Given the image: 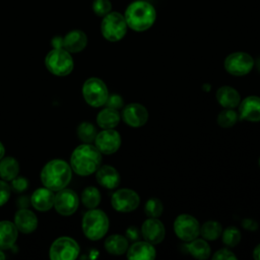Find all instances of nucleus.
<instances>
[{"label":"nucleus","mask_w":260,"mask_h":260,"mask_svg":"<svg viewBox=\"0 0 260 260\" xmlns=\"http://www.w3.org/2000/svg\"><path fill=\"white\" fill-rule=\"evenodd\" d=\"M187 250L188 252L196 259H207L210 257L211 254V248L206 240L196 238L187 244Z\"/></svg>","instance_id":"nucleus-26"},{"label":"nucleus","mask_w":260,"mask_h":260,"mask_svg":"<svg viewBox=\"0 0 260 260\" xmlns=\"http://www.w3.org/2000/svg\"><path fill=\"white\" fill-rule=\"evenodd\" d=\"M241 225L250 232H254L258 229V222L253 218H244L241 222Z\"/></svg>","instance_id":"nucleus-40"},{"label":"nucleus","mask_w":260,"mask_h":260,"mask_svg":"<svg viewBox=\"0 0 260 260\" xmlns=\"http://www.w3.org/2000/svg\"><path fill=\"white\" fill-rule=\"evenodd\" d=\"M10 192L9 185L4 180H0V206H3L9 200Z\"/></svg>","instance_id":"nucleus-38"},{"label":"nucleus","mask_w":260,"mask_h":260,"mask_svg":"<svg viewBox=\"0 0 260 260\" xmlns=\"http://www.w3.org/2000/svg\"><path fill=\"white\" fill-rule=\"evenodd\" d=\"M222 225L216 220H207L200 225V235L206 241L217 240L222 233Z\"/></svg>","instance_id":"nucleus-28"},{"label":"nucleus","mask_w":260,"mask_h":260,"mask_svg":"<svg viewBox=\"0 0 260 260\" xmlns=\"http://www.w3.org/2000/svg\"><path fill=\"white\" fill-rule=\"evenodd\" d=\"M82 95L88 106L92 108H100L105 106L109 96V90L102 79L98 77H90L86 79L82 85Z\"/></svg>","instance_id":"nucleus-7"},{"label":"nucleus","mask_w":260,"mask_h":260,"mask_svg":"<svg viewBox=\"0 0 260 260\" xmlns=\"http://www.w3.org/2000/svg\"><path fill=\"white\" fill-rule=\"evenodd\" d=\"M102 164L101 151L90 143L78 145L71 153L70 167L79 176H89L96 172Z\"/></svg>","instance_id":"nucleus-2"},{"label":"nucleus","mask_w":260,"mask_h":260,"mask_svg":"<svg viewBox=\"0 0 260 260\" xmlns=\"http://www.w3.org/2000/svg\"><path fill=\"white\" fill-rule=\"evenodd\" d=\"M82 232L90 241H99L108 233L110 221L108 215L102 210L91 208L82 217Z\"/></svg>","instance_id":"nucleus-4"},{"label":"nucleus","mask_w":260,"mask_h":260,"mask_svg":"<svg viewBox=\"0 0 260 260\" xmlns=\"http://www.w3.org/2000/svg\"><path fill=\"white\" fill-rule=\"evenodd\" d=\"M87 45V36L80 29H72L62 38V48L71 53H79Z\"/></svg>","instance_id":"nucleus-18"},{"label":"nucleus","mask_w":260,"mask_h":260,"mask_svg":"<svg viewBox=\"0 0 260 260\" xmlns=\"http://www.w3.org/2000/svg\"><path fill=\"white\" fill-rule=\"evenodd\" d=\"M239 119L248 122H260V96L249 95L239 104Z\"/></svg>","instance_id":"nucleus-16"},{"label":"nucleus","mask_w":260,"mask_h":260,"mask_svg":"<svg viewBox=\"0 0 260 260\" xmlns=\"http://www.w3.org/2000/svg\"><path fill=\"white\" fill-rule=\"evenodd\" d=\"M93 142L102 154H113L120 148L122 140L120 133L113 128L103 129L96 134Z\"/></svg>","instance_id":"nucleus-12"},{"label":"nucleus","mask_w":260,"mask_h":260,"mask_svg":"<svg viewBox=\"0 0 260 260\" xmlns=\"http://www.w3.org/2000/svg\"><path fill=\"white\" fill-rule=\"evenodd\" d=\"M121 120V114L118 110L106 107L99 112L96 123L102 129H113L117 127Z\"/></svg>","instance_id":"nucleus-25"},{"label":"nucleus","mask_w":260,"mask_h":260,"mask_svg":"<svg viewBox=\"0 0 260 260\" xmlns=\"http://www.w3.org/2000/svg\"><path fill=\"white\" fill-rule=\"evenodd\" d=\"M221 240L225 247L234 248L237 247L241 242V232L237 226H228L222 230L221 233Z\"/></svg>","instance_id":"nucleus-31"},{"label":"nucleus","mask_w":260,"mask_h":260,"mask_svg":"<svg viewBox=\"0 0 260 260\" xmlns=\"http://www.w3.org/2000/svg\"><path fill=\"white\" fill-rule=\"evenodd\" d=\"M80 252L79 245L69 237H61L53 242L49 256L52 260H74Z\"/></svg>","instance_id":"nucleus-10"},{"label":"nucleus","mask_w":260,"mask_h":260,"mask_svg":"<svg viewBox=\"0 0 260 260\" xmlns=\"http://www.w3.org/2000/svg\"><path fill=\"white\" fill-rule=\"evenodd\" d=\"M128 25L125 17L118 11H111L105 15L101 22L102 36L109 42L121 41L127 34Z\"/></svg>","instance_id":"nucleus-5"},{"label":"nucleus","mask_w":260,"mask_h":260,"mask_svg":"<svg viewBox=\"0 0 260 260\" xmlns=\"http://www.w3.org/2000/svg\"><path fill=\"white\" fill-rule=\"evenodd\" d=\"M4 153H5V148H4L3 144L0 142V159L4 156Z\"/></svg>","instance_id":"nucleus-42"},{"label":"nucleus","mask_w":260,"mask_h":260,"mask_svg":"<svg viewBox=\"0 0 260 260\" xmlns=\"http://www.w3.org/2000/svg\"><path fill=\"white\" fill-rule=\"evenodd\" d=\"M255 65L257 67V70L260 72V57L255 61Z\"/></svg>","instance_id":"nucleus-43"},{"label":"nucleus","mask_w":260,"mask_h":260,"mask_svg":"<svg viewBox=\"0 0 260 260\" xmlns=\"http://www.w3.org/2000/svg\"><path fill=\"white\" fill-rule=\"evenodd\" d=\"M238 120H240L239 114L235 111V109H223L221 112H219L216 118L217 124L222 128L233 127Z\"/></svg>","instance_id":"nucleus-32"},{"label":"nucleus","mask_w":260,"mask_h":260,"mask_svg":"<svg viewBox=\"0 0 260 260\" xmlns=\"http://www.w3.org/2000/svg\"><path fill=\"white\" fill-rule=\"evenodd\" d=\"M252 255L255 260H260V243L254 248Z\"/></svg>","instance_id":"nucleus-41"},{"label":"nucleus","mask_w":260,"mask_h":260,"mask_svg":"<svg viewBox=\"0 0 260 260\" xmlns=\"http://www.w3.org/2000/svg\"><path fill=\"white\" fill-rule=\"evenodd\" d=\"M45 65L53 75L66 76L72 72L74 61L70 53L65 49L54 48L46 55Z\"/></svg>","instance_id":"nucleus-6"},{"label":"nucleus","mask_w":260,"mask_h":260,"mask_svg":"<svg viewBox=\"0 0 260 260\" xmlns=\"http://www.w3.org/2000/svg\"><path fill=\"white\" fill-rule=\"evenodd\" d=\"M95 179L99 185L106 189H116L121 182L119 172L112 166H101L95 172Z\"/></svg>","instance_id":"nucleus-19"},{"label":"nucleus","mask_w":260,"mask_h":260,"mask_svg":"<svg viewBox=\"0 0 260 260\" xmlns=\"http://www.w3.org/2000/svg\"><path fill=\"white\" fill-rule=\"evenodd\" d=\"M126 257L129 260H153L156 257V250L154 245L147 241L138 240L128 247Z\"/></svg>","instance_id":"nucleus-17"},{"label":"nucleus","mask_w":260,"mask_h":260,"mask_svg":"<svg viewBox=\"0 0 260 260\" xmlns=\"http://www.w3.org/2000/svg\"><path fill=\"white\" fill-rule=\"evenodd\" d=\"M141 236L143 240L152 245L160 244L166 237L164 223L156 217H148L141 224Z\"/></svg>","instance_id":"nucleus-15"},{"label":"nucleus","mask_w":260,"mask_h":260,"mask_svg":"<svg viewBox=\"0 0 260 260\" xmlns=\"http://www.w3.org/2000/svg\"><path fill=\"white\" fill-rule=\"evenodd\" d=\"M91 8L95 15L104 17L112 11V2L110 0H93Z\"/></svg>","instance_id":"nucleus-34"},{"label":"nucleus","mask_w":260,"mask_h":260,"mask_svg":"<svg viewBox=\"0 0 260 260\" xmlns=\"http://www.w3.org/2000/svg\"><path fill=\"white\" fill-rule=\"evenodd\" d=\"M258 165H259V167H260V157H259V159H258Z\"/></svg>","instance_id":"nucleus-45"},{"label":"nucleus","mask_w":260,"mask_h":260,"mask_svg":"<svg viewBox=\"0 0 260 260\" xmlns=\"http://www.w3.org/2000/svg\"><path fill=\"white\" fill-rule=\"evenodd\" d=\"M72 178V169L63 159H52L48 161L41 172L42 184L52 190L59 191L67 187Z\"/></svg>","instance_id":"nucleus-3"},{"label":"nucleus","mask_w":260,"mask_h":260,"mask_svg":"<svg viewBox=\"0 0 260 260\" xmlns=\"http://www.w3.org/2000/svg\"><path fill=\"white\" fill-rule=\"evenodd\" d=\"M5 254L2 252V250L0 249V260H3V259H5Z\"/></svg>","instance_id":"nucleus-44"},{"label":"nucleus","mask_w":260,"mask_h":260,"mask_svg":"<svg viewBox=\"0 0 260 260\" xmlns=\"http://www.w3.org/2000/svg\"><path fill=\"white\" fill-rule=\"evenodd\" d=\"M18 236V230L14 222L9 220L0 221V249H10L16 242Z\"/></svg>","instance_id":"nucleus-23"},{"label":"nucleus","mask_w":260,"mask_h":260,"mask_svg":"<svg viewBox=\"0 0 260 260\" xmlns=\"http://www.w3.org/2000/svg\"><path fill=\"white\" fill-rule=\"evenodd\" d=\"M102 196L98 188L93 186L85 187L81 193V202L82 204L88 208H96L98 205L101 203Z\"/></svg>","instance_id":"nucleus-29"},{"label":"nucleus","mask_w":260,"mask_h":260,"mask_svg":"<svg viewBox=\"0 0 260 260\" xmlns=\"http://www.w3.org/2000/svg\"><path fill=\"white\" fill-rule=\"evenodd\" d=\"M164 211V204L160 199L156 197L149 198L144 204V213L147 217L158 218Z\"/></svg>","instance_id":"nucleus-33"},{"label":"nucleus","mask_w":260,"mask_h":260,"mask_svg":"<svg viewBox=\"0 0 260 260\" xmlns=\"http://www.w3.org/2000/svg\"><path fill=\"white\" fill-rule=\"evenodd\" d=\"M212 260H237V256L229 247L220 248L211 256Z\"/></svg>","instance_id":"nucleus-35"},{"label":"nucleus","mask_w":260,"mask_h":260,"mask_svg":"<svg viewBox=\"0 0 260 260\" xmlns=\"http://www.w3.org/2000/svg\"><path fill=\"white\" fill-rule=\"evenodd\" d=\"M254 66V58L246 52L231 53L223 61L225 71L233 76H245L253 70Z\"/></svg>","instance_id":"nucleus-8"},{"label":"nucleus","mask_w":260,"mask_h":260,"mask_svg":"<svg viewBox=\"0 0 260 260\" xmlns=\"http://www.w3.org/2000/svg\"><path fill=\"white\" fill-rule=\"evenodd\" d=\"M76 133L79 140H81L83 143H91L94 141L98 131L93 124H91L90 122L84 121L78 125Z\"/></svg>","instance_id":"nucleus-30"},{"label":"nucleus","mask_w":260,"mask_h":260,"mask_svg":"<svg viewBox=\"0 0 260 260\" xmlns=\"http://www.w3.org/2000/svg\"><path fill=\"white\" fill-rule=\"evenodd\" d=\"M28 187V181L23 177H15L11 180V189L14 192L21 193L24 190H26Z\"/></svg>","instance_id":"nucleus-37"},{"label":"nucleus","mask_w":260,"mask_h":260,"mask_svg":"<svg viewBox=\"0 0 260 260\" xmlns=\"http://www.w3.org/2000/svg\"><path fill=\"white\" fill-rule=\"evenodd\" d=\"M55 194L52 190L48 188H39L37 189L31 197L30 203L35 209L39 211H48L54 206Z\"/></svg>","instance_id":"nucleus-22"},{"label":"nucleus","mask_w":260,"mask_h":260,"mask_svg":"<svg viewBox=\"0 0 260 260\" xmlns=\"http://www.w3.org/2000/svg\"><path fill=\"white\" fill-rule=\"evenodd\" d=\"M140 204V197L138 193L129 188H122L116 190L111 197L112 207L121 213L132 212L138 208Z\"/></svg>","instance_id":"nucleus-11"},{"label":"nucleus","mask_w":260,"mask_h":260,"mask_svg":"<svg viewBox=\"0 0 260 260\" xmlns=\"http://www.w3.org/2000/svg\"><path fill=\"white\" fill-rule=\"evenodd\" d=\"M123 15L128 28L142 32L149 29L154 24L156 10L154 6L146 0H135L126 7Z\"/></svg>","instance_id":"nucleus-1"},{"label":"nucleus","mask_w":260,"mask_h":260,"mask_svg":"<svg viewBox=\"0 0 260 260\" xmlns=\"http://www.w3.org/2000/svg\"><path fill=\"white\" fill-rule=\"evenodd\" d=\"M79 205V198L71 189H61L55 195L54 199V207L56 211L61 215H71L73 214Z\"/></svg>","instance_id":"nucleus-13"},{"label":"nucleus","mask_w":260,"mask_h":260,"mask_svg":"<svg viewBox=\"0 0 260 260\" xmlns=\"http://www.w3.org/2000/svg\"><path fill=\"white\" fill-rule=\"evenodd\" d=\"M14 224L20 233L30 234L38 228V218L32 211L21 208L14 214Z\"/></svg>","instance_id":"nucleus-20"},{"label":"nucleus","mask_w":260,"mask_h":260,"mask_svg":"<svg viewBox=\"0 0 260 260\" xmlns=\"http://www.w3.org/2000/svg\"><path fill=\"white\" fill-rule=\"evenodd\" d=\"M140 234H141V232H140V231L137 229V226H135V225H131V226H129V228L125 231V237L127 238L128 241H130V242H132V243L139 240Z\"/></svg>","instance_id":"nucleus-39"},{"label":"nucleus","mask_w":260,"mask_h":260,"mask_svg":"<svg viewBox=\"0 0 260 260\" xmlns=\"http://www.w3.org/2000/svg\"><path fill=\"white\" fill-rule=\"evenodd\" d=\"M121 118L128 126L139 128L146 124L148 120V111L139 103H130L126 106L124 105L122 108Z\"/></svg>","instance_id":"nucleus-14"},{"label":"nucleus","mask_w":260,"mask_h":260,"mask_svg":"<svg viewBox=\"0 0 260 260\" xmlns=\"http://www.w3.org/2000/svg\"><path fill=\"white\" fill-rule=\"evenodd\" d=\"M215 99L223 109H235L241 102V94L236 88L222 85L216 90Z\"/></svg>","instance_id":"nucleus-21"},{"label":"nucleus","mask_w":260,"mask_h":260,"mask_svg":"<svg viewBox=\"0 0 260 260\" xmlns=\"http://www.w3.org/2000/svg\"><path fill=\"white\" fill-rule=\"evenodd\" d=\"M104 247L109 254L115 255V256H121L123 254H126L129 247V241L125 236L114 234L109 236L105 240Z\"/></svg>","instance_id":"nucleus-24"},{"label":"nucleus","mask_w":260,"mask_h":260,"mask_svg":"<svg viewBox=\"0 0 260 260\" xmlns=\"http://www.w3.org/2000/svg\"><path fill=\"white\" fill-rule=\"evenodd\" d=\"M176 236L183 242H190L200 235V223L196 217L191 214H179L173 223Z\"/></svg>","instance_id":"nucleus-9"},{"label":"nucleus","mask_w":260,"mask_h":260,"mask_svg":"<svg viewBox=\"0 0 260 260\" xmlns=\"http://www.w3.org/2000/svg\"><path fill=\"white\" fill-rule=\"evenodd\" d=\"M105 105H106V107H109V108L119 111L120 109H122L124 107V100L120 94L112 93V94H109Z\"/></svg>","instance_id":"nucleus-36"},{"label":"nucleus","mask_w":260,"mask_h":260,"mask_svg":"<svg viewBox=\"0 0 260 260\" xmlns=\"http://www.w3.org/2000/svg\"><path fill=\"white\" fill-rule=\"evenodd\" d=\"M19 172L18 161L12 156L2 157L0 159V178L4 181H11Z\"/></svg>","instance_id":"nucleus-27"}]
</instances>
